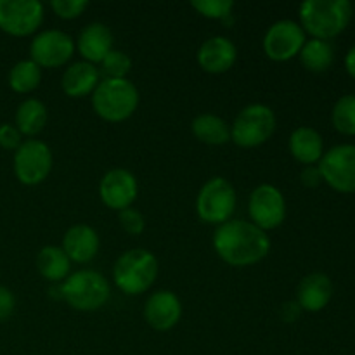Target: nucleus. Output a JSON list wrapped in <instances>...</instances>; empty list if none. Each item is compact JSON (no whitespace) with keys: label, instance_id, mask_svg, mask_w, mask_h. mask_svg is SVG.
<instances>
[{"label":"nucleus","instance_id":"20","mask_svg":"<svg viewBox=\"0 0 355 355\" xmlns=\"http://www.w3.org/2000/svg\"><path fill=\"white\" fill-rule=\"evenodd\" d=\"M99 71L90 62H76L66 69L62 76V89L69 97H83L97 87Z\"/></svg>","mask_w":355,"mask_h":355},{"label":"nucleus","instance_id":"32","mask_svg":"<svg viewBox=\"0 0 355 355\" xmlns=\"http://www.w3.org/2000/svg\"><path fill=\"white\" fill-rule=\"evenodd\" d=\"M0 146L6 149H14L21 146V132L12 125H2L0 127Z\"/></svg>","mask_w":355,"mask_h":355},{"label":"nucleus","instance_id":"21","mask_svg":"<svg viewBox=\"0 0 355 355\" xmlns=\"http://www.w3.org/2000/svg\"><path fill=\"white\" fill-rule=\"evenodd\" d=\"M290 151L295 158L305 165H312L322 156V139L314 128L300 127L291 134Z\"/></svg>","mask_w":355,"mask_h":355},{"label":"nucleus","instance_id":"17","mask_svg":"<svg viewBox=\"0 0 355 355\" xmlns=\"http://www.w3.org/2000/svg\"><path fill=\"white\" fill-rule=\"evenodd\" d=\"M99 250V236L89 225H75L62 239V252L78 263L90 262Z\"/></svg>","mask_w":355,"mask_h":355},{"label":"nucleus","instance_id":"1","mask_svg":"<svg viewBox=\"0 0 355 355\" xmlns=\"http://www.w3.org/2000/svg\"><path fill=\"white\" fill-rule=\"evenodd\" d=\"M214 246L224 262L245 267L260 262L269 253L270 241L252 222L227 220L215 231Z\"/></svg>","mask_w":355,"mask_h":355},{"label":"nucleus","instance_id":"14","mask_svg":"<svg viewBox=\"0 0 355 355\" xmlns=\"http://www.w3.org/2000/svg\"><path fill=\"white\" fill-rule=\"evenodd\" d=\"M101 198L113 210L130 208L137 198V180L127 170H111L101 180Z\"/></svg>","mask_w":355,"mask_h":355},{"label":"nucleus","instance_id":"29","mask_svg":"<svg viewBox=\"0 0 355 355\" xmlns=\"http://www.w3.org/2000/svg\"><path fill=\"white\" fill-rule=\"evenodd\" d=\"M193 7L203 16L211 17V19H222V17L229 16L234 2L232 0H193Z\"/></svg>","mask_w":355,"mask_h":355},{"label":"nucleus","instance_id":"6","mask_svg":"<svg viewBox=\"0 0 355 355\" xmlns=\"http://www.w3.org/2000/svg\"><path fill=\"white\" fill-rule=\"evenodd\" d=\"M276 130V116L269 106L252 104L245 107L232 125V141L241 148L263 144Z\"/></svg>","mask_w":355,"mask_h":355},{"label":"nucleus","instance_id":"30","mask_svg":"<svg viewBox=\"0 0 355 355\" xmlns=\"http://www.w3.org/2000/svg\"><path fill=\"white\" fill-rule=\"evenodd\" d=\"M51 6L59 17L73 19L87 9L89 2L87 0H52Z\"/></svg>","mask_w":355,"mask_h":355},{"label":"nucleus","instance_id":"28","mask_svg":"<svg viewBox=\"0 0 355 355\" xmlns=\"http://www.w3.org/2000/svg\"><path fill=\"white\" fill-rule=\"evenodd\" d=\"M130 58L120 51H111L103 59V69L110 78H125V75L130 71Z\"/></svg>","mask_w":355,"mask_h":355},{"label":"nucleus","instance_id":"31","mask_svg":"<svg viewBox=\"0 0 355 355\" xmlns=\"http://www.w3.org/2000/svg\"><path fill=\"white\" fill-rule=\"evenodd\" d=\"M120 225L125 229V232L137 236L144 231V218L134 208H125L120 211Z\"/></svg>","mask_w":355,"mask_h":355},{"label":"nucleus","instance_id":"12","mask_svg":"<svg viewBox=\"0 0 355 355\" xmlns=\"http://www.w3.org/2000/svg\"><path fill=\"white\" fill-rule=\"evenodd\" d=\"M305 45V33L293 21H279L272 24L263 38L266 54L274 61H288L295 58Z\"/></svg>","mask_w":355,"mask_h":355},{"label":"nucleus","instance_id":"2","mask_svg":"<svg viewBox=\"0 0 355 355\" xmlns=\"http://www.w3.org/2000/svg\"><path fill=\"white\" fill-rule=\"evenodd\" d=\"M302 26L319 40L342 33L352 19L349 0H307L300 6Z\"/></svg>","mask_w":355,"mask_h":355},{"label":"nucleus","instance_id":"7","mask_svg":"<svg viewBox=\"0 0 355 355\" xmlns=\"http://www.w3.org/2000/svg\"><path fill=\"white\" fill-rule=\"evenodd\" d=\"M236 208L234 187L222 177L208 180L198 196V215L208 224H225Z\"/></svg>","mask_w":355,"mask_h":355},{"label":"nucleus","instance_id":"36","mask_svg":"<svg viewBox=\"0 0 355 355\" xmlns=\"http://www.w3.org/2000/svg\"><path fill=\"white\" fill-rule=\"evenodd\" d=\"M345 66H347V71L350 73V75L355 78V45L352 49L349 51V54H347L345 58Z\"/></svg>","mask_w":355,"mask_h":355},{"label":"nucleus","instance_id":"27","mask_svg":"<svg viewBox=\"0 0 355 355\" xmlns=\"http://www.w3.org/2000/svg\"><path fill=\"white\" fill-rule=\"evenodd\" d=\"M333 125L345 135H355V96L340 97L333 107Z\"/></svg>","mask_w":355,"mask_h":355},{"label":"nucleus","instance_id":"25","mask_svg":"<svg viewBox=\"0 0 355 355\" xmlns=\"http://www.w3.org/2000/svg\"><path fill=\"white\" fill-rule=\"evenodd\" d=\"M300 59L302 64L311 71H326L333 62V47L326 40L312 38L302 47Z\"/></svg>","mask_w":355,"mask_h":355},{"label":"nucleus","instance_id":"23","mask_svg":"<svg viewBox=\"0 0 355 355\" xmlns=\"http://www.w3.org/2000/svg\"><path fill=\"white\" fill-rule=\"evenodd\" d=\"M38 272L49 281H61L69 272V259L62 248L45 246L37 259Z\"/></svg>","mask_w":355,"mask_h":355},{"label":"nucleus","instance_id":"10","mask_svg":"<svg viewBox=\"0 0 355 355\" xmlns=\"http://www.w3.org/2000/svg\"><path fill=\"white\" fill-rule=\"evenodd\" d=\"M52 155L51 149L40 141H26L17 148L14 156V170L17 179L26 186H35L45 180L51 173Z\"/></svg>","mask_w":355,"mask_h":355},{"label":"nucleus","instance_id":"4","mask_svg":"<svg viewBox=\"0 0 355 355\" xmlns=\"http://www.w3.org/2000/svg\"><path fill=\"white\" fill-rule=\"evenodd\" d=\"M158 262L146 250H128L114 266V283L127 295L144 293L156 279Z\"/></svg>","mask_w":355,"mask_h":355},{"label":"nucleus","instance_id":"9","mask_svg":"<svg viewBox=\"0 0 355 355\" xmlns=\"http://www.w3.org/2000/svg\"><path fill=\"white\" fill-rule=\"evenodd\" d=\"M44 19V7L37 0H0V28L16 37L37 30Z\"/></svg>","mask_w":355,"mask_h":355},{"label":"nucleus","instance_id":"15","mask_svg":"<svg viewBox=\"0 0 355 355\" xmlns=\"http://www.w3.org/2000/svg\"><path fill=\"white\" fill-rule=\"evenodd\" d=\"M180 314H182V305L172 291H156L146 302V321L158 331L172 329L179 322Z\"/></svg>","mask_w":355,"mask_h":355},{"label":"nucleus","instance_id":"16","mask_svg":"<svg viewBox=\"0 0 355 355\" xmlns=\"http://www.w3.org/2000/svg\"><path fill=\"white\" fill-rule=\"evenodd\" d=\"M200 66L208 73H224L234 64L236 47L229 38L214 37L205 42L198 52Z\"/></svg>","mask_w":355,"mask_h":355},{"label":"nucleus","instance_id":"5","mask_svg":"<svg viewBox=\"0 0 355 355\" xmlns=\"http://www.w3.org/2000/svg\"><path fill=\"white\" fill-rule=\"evenodd\" d=\"M61 293L76 311H97L110 298V284L96 270H80L66 279Z\"/></svg>","mask_w":355,"mask_h":355},{"label":"nucleus","instance_id":"24","mask_svg":"<svg viewBox=\"0 0 355 355\" xmlns=\"http://www.w3.org/2000/svg\"><path fill=\"white\" fill-rule=\"evenodd\" d=\"M17 130L21 134L35 135L47 123V110L44 104L37 99H28L17 107L16 113Z\"/></svg>","mask_w":355,"mask_h":355},{"label":"nucleus","instance_id":"34","mask_svg":"<svg viewBox=\"0 0 355 355\" xmlns=\"http://www.w3.org/2000/svg\"><path fill=\"white\" fill-rule=\"evenodd\" d=\"M300 179H302V182L305 184V186L315 187L322 180L321 172H319V166H318V168H315V166H307V168L302 172Z\"/></svg>","mask_w":355,"mask_h":355},{"label":"nucleus","instance_id":"35","mask_svg":"<svg viewBox=\"0 0 355 355\" xmlns=\"http://www.w3.org/2000/svg\"><path fill=\"white\" fill-rule=\"evenodd\" d=\"M300 305L297 302H288V304L283 305V311H281V315H283L284 321L288 322H293L297 321L298 315H300Z\"/></svg>","mask_w":355,"mask_h":355},{"label":"nucleus","instance_id":"26","mask_svg":"<svg viewBox=\"0 0 355 355\" xmlns=\"http://www.w3.org/2000/svg\"><path fill=\"white\" fill-rule=\"evenodd\" d=\"M42 78L40 66L33 61H21L12 68L9 75V83L16 92L26 94L38 87Z\"/></svg>","mask_w":355,"mask_h":355},{"label":"nucleus","instance_id":"19","mask_svg":"<svg viewBox=\"0 0 355 355\" xmlns=\"http://www.w3.org/2000/svg\"><path fill=\"white\" fill-rule=\"evenodd\" d=\"M113 45V35L110 28L103 23H92L80 33L78 49L80 54L87 59V62H103L111 52Z\"/></svg>","mask_w":355,"mask_h":355},{"label":"nucleus","instance_id":"22","mask_svg":"<svg viewBox=\"0 0 355 355\" xmlns=\"http://www.w3.org/2000/svg\"><path fill=\"white\" fill-rule=\"evenodd\" d=\"M193 132L201 142L220 146L231 139V130L222 118L215 114H201L193 121Z\"/></svg>","mask_w":355,"mask_h":355},{"label":"nucleus","instance_id":"33","mask_svg":"<svg viewBox=\"0 0 355 355\" xmlns=\"http://www.w3.org/2000/svg\"><path fill=\"white\" fill-rule=\"evenodd\" d=\"M14 307H16V300L14 295L10 293L7 288L0 286V321H6L12 315Z\"/></svg>","mask_w":355,"mask_h":355},{"label":"nucleus","instance_id":"13","mask_svg":"<svg viewBox=\"0 0 355 355\" xmlns=\"http://www.w3.org/2000/svg\"><path fill=\"white\" fill-rule=\"evenodd\" d=\"M73 40L59 30L42 31L31 44V61L45 68L62 66L73 55Z\"/></svg>","mask_w":355,"mask_h":355},{"label":"nucleus","instance_id":"11","mask_svg":"<svg viewBox=\"0 0 355 355\" xmlns=\"http://www.w3.org/2000/svg\"><path fill=\"white\" fill-rule=\"evenodd\" d=\"M250 215L257 227L274 229L283 224L286 217V203L279 189L263 184L257 187L250 198Z\"/></svg>","mask_w":355,"mask_h":355},{"label":"nucleus","instance_id":"8","mask_svg":"<svg viewBox=\"0 0 355 355\" xmlns=\"http://www.w3.org/2000/svg\"><path fill=\"white\" fill-rule=\"evenodd\" d=\"M322 180L340 193H355V146L342 144L329 149L319 165Z\"/></svg>","mask_w":355,"mask_h":355},{"label":"nucleus","instance_id":"3","mask_svg":"<svg viewBox=\"0 0 355 355\" xmlns=\"http://www.w3.org/2000/svg\"><path fill=\"white\" fill-rule=\"evenodd\" d=\"M92 104L96 113L107 121H123L135 111L139 92L127 78H106L97 83Z\"/></svg>","mask_w":355,"mask_h":355},{"label":"nucleus","instance_id":"18","mask_svg":"<svg viewBox=\"0 0 355 355\" xmlns=\"http://www.w3.org/2000/svg\"><path fill=\"white\" fill-rule=\"evenodd\" d=\"M333 295V284L326 274L315 272L304 277L298 286V302L300 309L309 312L322 311L329 304Z\"/></svg>","mask_w":355,"mask_h":355}]
</instances>
